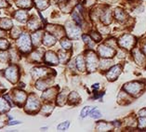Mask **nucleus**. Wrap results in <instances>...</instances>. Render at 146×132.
Listing matches in <instances>:
<instances>
[{"instance_id":"1","label":"nucleus","mask_w":146,"mask_h":132,"mask_svg":"<svg viewBox=\"0 0 146 132\" xmlns=\"http://www.w3.org/2000/svg\"><path fill=\"white\" fill-rule=\"evenodd\" d=\"M17 46L19 47L20 50H22L23 52H28L31 50L32 47V43L30 36L27 34H23L21 35V37L18 39L17 41Z\"/></svg>"},{"instance_id":"2","label":"nucleus","mask_w":146,"mask_h":132,"mask_svg":"<svg viewBox=\"0 0 146 132\" xmlns=\"http://www.w3.org/2000/svg\"><path fill=\"white\" fill-rule=\"evenodd\" d=\"M142 86L140 82H130V83H127L125 85L124 90L127 92V94H130L132 96H138L139 94L141 93Z\"/></svg>"},{"instance_id":"3","label":"nucleus","mask_w":146,"mask_h":132,"mask_svg":"<svg viewBox=\"0 0 146 132\" xmlns=\"http://www.w3.org/2000/svg\"><path fill=\"white\" fill-rule=\"evenodd\" d=\"M39 107H40V102H39L36 96L33 95V94L30 95L29 98H28V101L26 102V106H25L26 112L27 113H35L39 109Z\"/></svg>"},{"instance_id":"4","label":"nucleus","mask_w":146,"mask_h":132,"mask_svg":"<svg viewBox=\"0 0 146 132\" xmlns=\"http://www.w3.org/2000/svg\"><path fill=\"white\" fill-rule=\"evenodd\" d=\"M87 66L90 72H93L98 66V59L93 51H88L87 55Z\"/></svg>"},{"instance_id":"5","label":"nucleus","mask_w":146,"mask_h":132,"mask_svg":"<svg viewBox=\"0 0 146 132\" xmlns=\"http://www.w3.org/2000/svg\"><path fill=\"white\" fill-rule=\"evenodd\" d=\"M135 39L132 35L130 34H124L122 37L119 39L118 41V44L121 46L122 48H127V49H130L132 48L134 43H135Z\"/></svg>"},{"instance_id":"6","label":"nucleus","mask_w":146,"mask_h":132,"mask_svg":"<svg viewBox=\"0 0 146 132\" xmlns=\"http://www.w3.org/2000/svg\"><path fill=\"white\" fill-rule=\"evenodd\" d=\"M99 54L102 58H110V57H113L115 54V51L112 47L110 46H105V45H102L100 46L99 48Z\"/></svg>"},{"instance_id":"7","label":"nucleus","mask_w":146,"mask_h":132,"mask_svg":"<svg viewBox=\"0 0 146 132\" xmlns=\"http://www.w3.org/2000/svg\"><path fill=\"white\" fill-rule=\"evenodd\" d=\"M66 31H67V34H68V36L71 38H74L76 39L80 36L81 34V31L80 29L78 28L77 26L74 25L72 23H67V26H66Z\"/></svg>"},{"instance_id":"8","label":"nucleus","mask_w":146,"mask_h":132,"mask_svg":"<svg viewBox=\"0 0 146 132\" xmlns=\"http://www.w3.org/2000/svg\"><path fill=\"white\" fill-rule=\"evenodd\" d=\"M5 76L8 78L10 82L15 83L18 80V68L14 65L9 67L5 72Z\"/></svg>"},{"instance_id":"9","label":"nucleus","mask_w":146,"mask_h":132,"mask_svg":"<svg viewBox=\"0 0 146 132\" xmlns=\"http://www.w3.org/2000/svg\"><path fill=\"white\" fill-rule=\"evenodd\" d=\"M120 73H121V66L115 65V66H113L107 73H106V76H107L108 80L113 81V80L116 79L117 76L120 74Z\"/></svg>"},{"instance_id":"10","label":"nucleus","mask_w":146,"mask_h":132,"mask_svg":"<svg viewBox=\"0 0 146 132\" xmlns=\"http://www.w3.org/2000/svg\"><path fill=\"white\" fill-rule=\"evenodd\" d=\"M45 60H46V62L48 64H58L60 59L54 52L48 51L45 55Z\"/></svg>"},{"instance_id":"11","label":"nucleus","mask_w":146,"mask_h":132,"mask_svg":"<svg viewBox=\"0 0 146 132\" xmlns=\"http://www.w3.org/2000/svg\"><path fill=\"white\" fill-rule=\"evenodd\" d=\"M48 74V70L47 68H42V67H40V68H35L33 70V72H32V76L35 78H36V79H38V78H42L45 76H47Z\"/></svg>"},{"instance_id":"12","label":"nucleus","mask_w":146,"mask_h":132,"mask_svg":"<svg viewBox=\"0 0 146 132\" xmlns=\"http://www.w3.org/2000/svg\"><path fill=\"white\" fill-rule=\"evenodd\" d=\"M14 99H15V101L18 103V104H23V103L25 101L26 99V94L24 93L23 91H15V97H14Z\"/></svg>"},{"instance_id":"13","label":"nucleus","mask_w":146,"mask_h":132,"mask_svg":"<svg viewBox=\"0 0 146 132\" xmlns=\"http://www.w3.org/2000/svg\"><path fill=\"white\" fill-rule=\"evenodd\" d=\"M55 42H56V38L53 36L52 34H46L44 35V37H43V43H44V45L48 46V47H49V46L54 45Z\"/></svg>"},{"instance_id":"14","label":"nucleus","mask_w":146,"mask_h":132,"mask_svg":"<svg viewBox=\"0 0 146 132\" xmlns=\"http://www.w3.org/2000/svg\"><path fill=\"white\" fill-rule=\"evenodd\" d=\"M15 18L17 21H21V23H25L28 18L27 12L24 11V10H19V11H17L15 13Z\"/></svg>"},{"instance_id":"15","label":"nucleus","mask_w":146,"mask_h":132,"mask_svg":"<svg viewBox=\"0 0 146 132\" xmlns=\"http://www.w3.org/2000/svg\"><path fill=\"white\" fill-rule=\"evenodd\" d=\"M133 55H134V59L136 60V62L138 64H142V62H144V56L142 55V53L139 50L138 48H136L133 52Z\"/></svg>"},{"instance_id":"16","label":"nucleus","mask_w":146,"mask_h":132,"mask_svg":"<svg viewBox=\"0 0 146 132\" xmlns=\"http://www.w3.org/2000/svg\"><path fill=\"white\" fill-rule=\"evenodd\" d=\"M0 27L3 28L5 30L10 29L12 27V21L9 19H7V18H4V19H0Z\"/></svg>"},{"instance_id":"17","label":"nucleus","mask_w":146,"mask_h":132,"mask_svg":"<svg viewBox=\"0 0 146 132\" xmlns=\"http://www.w3.org/2000/svg\"><path fill=\"white\" fill-rule=\"evenodd\" d=\"M56 95V88H50L45 92V93L42 95V98L44 99H47V101H50L51 99H53Z\"/></svg>"},{"instance_id":"18","label":"nucleus","mask_w":146,"mask_h":132,"mask_svg":"<svg viewBox=\"0 0 146 132\" xmlns=\"http://www.w3.org/2000/svg\"><path fill=\"white\" fill-rule=\"evenodd\" d=\"M10 109V105L9 102L6 101L4 98L0 97V112L1 113H6Z\"/></svg>"},{"instance_id":"19","label":"nucleus","mask_w":146,"mask_h":132,"mask_svg":"<svg viewBox=\"0 0 146 132\" xmlns=\"http://www.w3.org/2000/svg\"><path fill=\"white\" fill-rule=\"evenodd\" d=\"M35 3L39 9H45L48 7V0H35Z\"/></svg>"},{"instance_id":"20","label":"nucleus","mask_w":146,"mask_h":132,"mask_svg":"<svg viewBox=\"0 0 146 132\" xmlns=\"http://www.w3.org/2000/svg\"><path fill=\"white\" fill-rule=\"evenodd\" d=\"M76 66L79 71L81 72H84L85 71V62H84V59L82 56H78L77 59H76Z\"/></svg>"},{"instance_id":"21","label":"nucleus","mask_w":146,"mask_h":132,"mask_svg":"<svg viewBox=\"0 0 146 132\" xmlns=\"http://www.w3.org/2000/svg\"><path fill=\"white\" fill-rule=\"evenodd\" d=\"M17 5L22 8H31L32 6V0H17Z\"/></svg>"},{"instance_id":"22","label":"nucleus","mask_w":146,"mask_h":132,"mask_svg":"<svg viewBox=\"0 0 146 132\" xmlns=\"http://www.w3.org/2000/svg\"><path fill=\"white\" fill-rule=\"evenodd\" d=\"M41 37H42L41 32H36V33L33 34V35H32V42H33V44L35 46L38 45L41 40Z\"/></svg>"},{"instance_id":"23","label":"nucleus","mask_w":146,"mask_h":132,"mask_svg":"<svg viewBox=\"0 0 146 132\" xmlns=\"http://www.w3.org/2000/svg\"><path fill=\"white\" fill-rule=\"evenodd\" d=\"M110 127H111V125L106 123V122H99L98 126H97V129L98 131H107L110 129Z\"/></svg>"},{"instance_id":"24","label":"nucleus","mask_w":146,"mask_h":132,"mask_svg":"<svg viewBox=\"0 0 146 132\" xmlns=\"http://www.w3.org/2000/svg\"><path fill=\"white\" fill-rule=\"evenodd\" d=\"M79 101V96L76 92H72L69 96V102L71 104H76Z\"/></svg>"},{"instance_id":"25","label":"nucleus","mask_w":146,"mask_h":132,"mask_svg":"<svg viewBox=\"0 0 146 132\" xmlns=\"http://www.w3.org/2000/svg\"><path fill=\"white\" fill-rule=\"evenodd\" d=\"M28 26H29V28L32 30H36L37 28H39V23L36 20V18L31 19L29 21V23H28Z\"/></svg>"},{"instance_id":"26","label":"nucleus","mask_w":146,"mask_h":132,"mask_svg":"<svg viewBox=\"0 0 146 132\" xmlns=\"http://www.w3.org/2000/svg\"><path fill=\"white\" fill-rule=\"evenodd\" d=\"M111 12L109 11V10H106V11H103L102 15V21H103L104 23L108 24L110 23V21H111Z\"/></svg>"},{"instance_id":"27","label":"nucleus","mask_w":146,"mask_h":132,"mask_svg":"<svg viewBox=\"0 0 146 132\" xmlns=\"http://www.w3.org/2000/svg\"><path fill=\"white\" fill-rule=\"evenodd\" d=\"M60 45H62V47L65 49V50H67V49H70L71 47H72V43H71L68 39H62V41H60Z\"/></svg>"},{"instance_id":"28","label":"nucleus","mask_w":146,"mask_h":132,"mask_svg":"<svg viewBox=\"0 0 146 132\" xmlns=\"http://www.w3.org/2000/svg\"><path fill=\"white\" fill-rule=\"evenodd\" d=\"M48 87V83H47V82L44 80H39L36 83V88L40 90H46Z\"/></svg>"},{"instance_id":"29","label":"nucleus","mask_w":146,"mask_h":132,"mask_svg":"<svg viewBox=\"0 0 146 132\" xmlns=\"http://www.w3.org/2000/svg\"><path fill=\"white\" fill-rule=\"evenodd\" d=\"M115 18L118 21H123L125 20V18H126V15H125V13L123 10L121 9H116L115 10Z\"/></svg>"},{"instance_id":"30","label":"nucleus","mask_w":146,"mask_h":132,"mask_svg":"<svg viewBox=\"0 0 146 132\" xmlns=\"http://www.w3.org/2000/svg\"><path fill=\"white\" fill-rule=\"evenodd\" d=\"M66 101V95L64 94V92H62V93H60L59 96H58V99H57V102H58L59 105H63Z\"/></svg>"},{"instance_id":"31","label":"nucleus","mask_w":146,"mask_h":132,"mask_svg":"<svg viewBox=\"0 0 146 132\" xmlns=\"http://www.w3.org/2000/svg\"><path fill=\"white\" fill-rule=\"evenodd\" d=\"M70 126V122L69 121H65V122H62V123H60L58 127H57V129L60 130V131H64L66 130L67 128L69 127Z\"/></svg>"},{"instance_id":"32","label":"nucleus","mask_w":146,"mask_h":132,"mask_svg":"<svg viewBox=\"0 0 146 132\" xmlns=\"http://www.w3.org/2000/svg\"><path fill=\"white\" fill-rule=\"evenodd\" d=\"M91 108H92V107H90V106H86V107H84V108L81 110L80 116L82 117V118H84V117H86L87 115H88V113L91 111Z\"/></svg>"},{"instance_id":"33","label":"nucleus","mask_w":146,"mask_h":132,"mask_svg":"<svg viewBox=\"0 0 146 132\" xmlns=\"http://www.w3.org/2000/svg\"><path fill=\"white\" fill-rule=\"evenodd\" d=\"M53 110V106L52 105H49V104H47V105H44L43 108H42V113H45V115H49Z\"/></svg>"},{"instance_id":"34","label":"nucleus","mask_w":146,"mask_h":132,"mask_svg":"<svg viewBox=\"0 0 146 132\" xmlns=\"http://www.w3.org/2000/svg\"><path fill=\"white\" fill-rule=\"evenodd\" d=\"M72 16H73L74 21H76L78 25H81V24H82V19H81V17L79 16V14H78L76 11H74L73 14H72Z\"/></svg>"},{"instance_id":"35","label":"nucleus","mask_w":146,"mask_h":132,"mask_svg":"<svg viewBox=\"0 0 146 132\" xmlns=\"http://www.w3.org/2000/svg\"><path fill=\"white\" fill-rule=\"evenodd\" d=\"M9 47V43L6 39H0V49H7Z\"/></svg>"},{"instance_id":"36","label":"nucleus","mask_w":146,"mask_h":132,"mask_svg":"<svg viewBox=\"0 0 146 132\" xmlns=\"http://www.w3.org/2000/svg\"><path fill=\"white\" fill-rule=\"evenodd\" d=\"M139 127L141 129H146V116H142L139 120Z\"/></svg>"},{"instance_id":"37","label":"nucleus","mask_w":146,"mask_h":132,"mask_svg":"<svg viewBox=\"0 0 146 132\" xmlns=\"http://www.w3.org/2000/svg\"><path fill=\"white\" fill-rule=\"evenodd\" d=\"M91 117H92V118H94V119L101 118L102 113H101V112L99 111V110L94 109V110H92V112H91Z\"/></svg>"},{"instance_id":"38","label":"nucleus","mask_w":146,"mask_h":132,"mask_svg":"<svg viewBox=\"0 0 146 132\" xmlns=\"http://www.w3.org/2000/svg\"><path fill=\"white\" fill-rule=\"evenodd\" d=\"M82 37H83L84 41L86 42L87 44H88V46H90V48H92V47H93V46H94V43L91 41V39H90V36H88V35H86V34H84V35H83V36H82Z\"/></svg>"},{"instance_id":"39","label":"nucleus","mask_w":146,"mask_h":132,"mask_svg":"<svg viewBox=\"0 0 146 132\" xmlns=\"http://www.w3.org/2000/svg\"><path fill=\"white\" fill-rule=\"evenodd\" d=\"M32 58L35 60H40L42 58V55L39 51H35L33 54H32Z\"/></svg>"},{"instance_id":"40","label":"nucleus","mask_w":146,"mask_h":132,"mask_svg":"<svg viewBox=\"0 0 146 132\" xmlns=\"http://www.w3.org/2000/svg\"><path fill=\"white\" fill-rule=\"evenodd\" d=\"M91 36L93 37V39L95 40V42H99V41H101V35L98 34V33H96V32H91Z\"/></svg>"},{"instance_id":"41","label":"nucleus","mask_w":146,"mask_h":132,"mask_svg":"<svg viewBox=\"0 0 146 132\" xmlns=\"http://www.w3.org/2000/svg\"><path fill=\"white\" fill-rule=\"evenodd\" d=\"M20 29H18L17 27H15V28H13V30H12V32H11V36L13 37V38H16L17 36H19L20 35Z\"/></svg>"},{"instance_id":"42","label":"nucleus","mask_w":146,"mask_h":132,"mask_svg":"<svg viewBox=\"0 0 146 132\" xmlns=\"http://www.w3.org/2000/svg\"><path fill=\"white\" fill-rule=\"evenodd\" d=\"M8 59H9V56H8V53L7 52L0 53V60H1V62H7Z\"/></svg>"},{"instance_id":"43","label":"nucleus","mask_w":146,"mask_h":132,"mask_svg":"<svg viewBox=\"0 0 146 132\" xmlns=\"http://www.w3.org/2000/svg\"><path fill=\"white\" fill-rule=\"evenodd\" d=\"M8 7V3L5 0H0V8H6Z\"/></svg>"},{"instance_id":"44","label":"nucleus","mask_w":146,"mask_h":132,"mask_svg":"<svg viewBox=\"0 0 146 132\" xmlns=\"http://www.w3.org/2000/svg\"><path fill=\"white\" fill-rule=\"evenodd\" d=\"M139 115H140L141 116H146V108L139 112Z\"/></svg>"},{"instance_id":"45","label":"nucleus","mask_w":146,"mask_h":132,"mask_svg":"<svg viewBox=\"0 0 146 132\" xmlns=\"http://www.w3.org/2000/svg\"><path fill=\"white\" fill-rule=\"evenodd\" d=\"M21 122H19V121H12V122H9V126H13V125H17V124H20Z\"/></svg>"},{"instance_id":"46","label":"nucleus","mask_w":146,"mask_h":132,"mask_svg":"<svg viewBox=\"0 0 146 132\" xmlns=\"http://www.w3.org/2000/svg\"><path fill=\"white\" fill-rule=\"evenodd\" d=\"M93 88H96V90H99V88H100V84L97 83V84H94L93 85V87H92Z\"/></svg>"},{"instance_id":"47","label":"nucleus","mask_w":146,"mask_h":132,"mask_svg":"<svg viewBox=\"0 0 146 132\" xmlns=\"http://www.w3.org/2000/svg\"><path fill=\"white\" fill-rule=\"evenodd\" d=\"M142 49H143L144 53H145V54H146V43H145V44H144L143 46H142Z\"/></svg>"},{"instance_id":"48","label":"nucleus","mask_w":146,"mask_h":132,"mask_svg":"<svg viewBox=\"0 0 146 132\" xmlns=\"http://www.w3.org/2000/svg\"><path fill=\"white\" fill-rule=\"evenodd\" d=\"M3 34H4V33H3L2 31H0V37H1V36H3Z\"/></svg>"}]
</instances>
